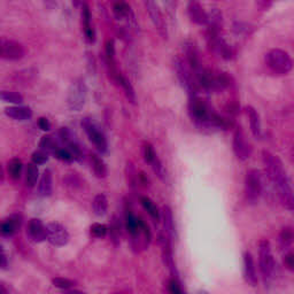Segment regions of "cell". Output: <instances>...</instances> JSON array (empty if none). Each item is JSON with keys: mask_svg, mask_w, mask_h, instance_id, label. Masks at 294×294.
Returning a JSON list of instances; mask_svg holds the SVG:
<instances>
[{"mask_svg": "<svg viewBox=\"0 0 294 294\" xmlns=\"http://www.w3.org/2000/svg\"><path fill=\"white\" fill-rule=\"evenodd\" d=\"M262 161H263L268 177L276 187L280 202L287 210L292 212L294 208L292 184H291L290 177L284 168L282 160L269 151H263L262 152Z\"/></svg>", "mask_w": 294, "mask_h": 294, "instance_id": "1", "label": "cell"}, {"mask_svg": "<svg viewBox=\"0 0 294 294\" xmlns=\"http://www.w3.org/2000/svg\"><path fill=\"white\" fill-rule=\"evenodd\" d=\"M188 114L191 120L197 126L207 129H226L229 127V121L224 117L217 115L206 101L201 100L197 95L190 97L188 101Z\"/></svg>", "mask_w": 294, "mask_h": 294, "instance_id": "2", "label": "cell"}, {"mask_svg": "<svg viewBox=\"0 0 294 294\" xmlns=\"http://www.w3.org/2000/svg\"><path fill=\"white\" fill-rule=\"evenodd\" d=\"M174 69L182 88L190 94V97L197 95L200 88L197 83L196 76L185 61V59L181 56H176L174 59Z\"/></svg>", "mask_w": 294, "mask_h": 294, "instance_id": "3", "label": "cell"}, {"mask_svg": "<svg viewBox=\"0 0 294 294\" xmlns=\"http://www.w3.org/2000/svg\"><path fill=\"white\" fill-rule=\"evenodd\" d=\"M258 266L263 282L266 284L270 283L274 279L276 264L271 252V245L267 239H261L258 242Z\"/></svg>", "mask_w": 294, "mask_h": 294, "instance_id": "4", "label": "cell"}, {"mask_svg": "<svg viewBox=\"0 0 294 294\" xmlns=\"http://www.w3.org/2000/svg\"><path fill=\"white\" fill-rule=\"evenodd\" d=\"M266 63L268 68L276 75H286L293 67L290 54L280 49L270 50L266 54Z\"/></svg>", "mask_w": 294, "mask_h": 294, "instance_id": "5", "label": "cell"}, {"mask_svg": "<svg viewBox=\"0 0 294 294\" xmlns=\"http://www.w3.org/2000/svg\"><path fill=\"white\" fill-rule=\"evenodd\" d=\"M206 40L208 44L209 50L213 53H215L217 56L222 57L224 60L232 59V50L226 41L220 37V30L214 28H207L206 33Z\"/></svg>", "mask_w": 294, "mask_h": 294, "instance_id": "6", "label": "cell"}, {"mask_svg": "<svg viewBox=\"0 0 294 294\" xmlns=\"http://www.w3.org/2000/svg\"><path fill=\"white\" fill-rule=\"evenodd\" d=\"M262 194V178L257 169H251L245 177V196L248 203L254 204Z\"/></svg>", "mask_w": 294, "mask_h": 294, "instance_id": "7", "label": "cell"}, {"mask_svg": "<svg viewBox=\"0 0 294 294\" xmlns=\"http://www.w3.org/2000/svg\"><path fill=\"white\" fill-rule=\"evenodd\" d=\"M82 127L85 130L86 135H88L90 142L93 144L95 148L98 149V152H100L101 154H105L108 151V143L106 139V136L104 135L100 128L97 123L94 122L92 119L86 117L82 121Z\"/></svg>", "mask_w": 294, "mask_h": 294, "instance_id": "8", "label": "cell"}, {"mask_svg": "<svg viewBox=\"0 0 294 294\" xmlns=\"http://www.w3.org/2000/svg\"><path fill=\"white\" fill-rule=\"evenodd\" d=\"M86 85L83 79H76L70 85L68 93V106L74 111H79L84 107L86 100Z\"/></svg>", "mask_w": 294, "mask_h": 294, "instance_id": "9", "label": "cell"}, {"mask_svg": "<svg viewBox=\"0 0 294 294\" xmlns=\"http://www.w3.org/2000/svg\"><path fill=\"white\" fill-rule=\"evenodd\" d=\"M24 47L18 41L1 38L0 39V57L9 61H18L24 56Z\"/></svg>", "mask_w": 294, "mask_h": 294, "instance_id": "10", "label": "cell"}, {"mask_svg": "<svg viewBox=\"0 0 294 294\" xmlns=\"http://www.w3.org/2000/svg\"><path fill=\"white\" fill-rule=\"evenodd\" d=\"M232 147L233 153H235V155L237 156V159L240 160V161H245V160L251 158L252 152H253V147L247 142L241 128H238V129L235 131Z\"/></svg>", "mask_w": 294, "mask_h": 294, "instance_id": "11", "label": "cell"}, {"mask_svg": "<svg viewBox=\"0 0 294 294\" xmlns=\"http://www.w3.org/2000/svg\"><path fill=\"white\" fill-rule=\"evenodd\" d=\"M160 245H161V252H162V260H164L165 266L168 268L170 271L171 277L175 279L180 280V274H178L177 268H176L175 261H174V254H172V246H171V239L168 237L167 235L160 236ZM181 282V280H180Z\"/></svg>", "mask_w": 294, "mask_h": 294, "instance_id": "12", "label": "cell"}, {"mask_svg": "<svg viewBox=\"0 0 294 294\" xmlns=\"http://www.w3.org/2000/svg\"><path fill=\"white\" fill-rule=\"evenodd\" d=\"M46 239L51 244L57 247H62L69 242V233L65 226L60 223L52 222L46 225Z\"/></svg>", "mask_w": 294, "mask_h": 294, "instance_id": "13", "label": "cell"}, {"mask_svg": "<svg viewBox=\"0 0 294 294\" xmlns=\"http://www.w3.org/2000/svg\"><path fill=\"white\" fill-rule=\"evenodd\" d=\"M144 4H145L146 11L148 13L152 23L154 24L156 30L162 37L167 38V24H165L164 15L160 11L159 5L156 4L155 0H144Z\"/></svg>", "mask_w": 294, "mask_h": 294, "instance_id": "14", "label": "cell"}, {"mask_svg": "<svg viewBox=\"0 0 294 294\" xmlns=\"http://www.w3.org/2000/svg\"><path fill=\"white\" fill-rule=\"evenodd\" d=\"M183 50L185 54L184 55L185 61H186V63L191 68V70H192L193 74L199 72V70L202 68V63H201L200 53L196 45V43L192 40H186L183 45Z\"/></svg>", "mask_w": 294, "mask_h": 294, "instance_id": "15", "label": "cell"}, {"mask_svg": "<svg viewBox=\"0 0 294 294\" xmlns=\"http://www.w3.org/2000/svg\"><path fill=\"white\" fill-rule=\"evenodd\" d=\"M187 13L190 20L198 25H206L208 22V14L204 12L197 0H190L187 5Z\"/></svg>", "mask_w": 294, "mask_h": 294, "instance_id": "16", "label": "cell"}, {"mask_svg": "<svg viewBox=\"0 0 294 294\" xmlns=\"http://www.w3.org/2000/svg\"><path fill=\"white\" fill-rule=\"evenodd\" d=\"M244 277L246 283L251 286H257V267H255V262L249 252H245L244 253Z\"/></svg>", "mask_w": 294, "mask_h": 294, "instance_id": "17", "label": "cell"}, {"mask_svg": "<svg viewBox=\"0 0 294 294\" xmlns=\"http://www.w3.org/2000/svg\"><path fill=\"white\" fill-rule=\"evenodd\" d=\"M113 13L117 20H127L129 23L136 25V20L133 12L131 11L130 6L124 0H114L113 1Z\"/></svg>", "mask_w": 294, "mask_h": 294, "instance_id": "18", "label": "cell"}, {"mask_svg": "<svg viewBox=\"0 0 294 294\" xmlns=\"http://www.w3.org/2000/svg\"><path fill=\"white\" fill-rule=\"evenodd\" d=\"M21 223L22 219L18 214L9 216L4 222H0V236H2V237L14 236L18 231V229L21 228Z\"/></svg>", "mask_w": 294, "mask_h": 294, "instance_id": "19", "label": "cell"}, {"mask_svg": "<svg viewBox=\"0 0 294 294\" xmlns=\"http://www.w3.org/2000/svg\"><path fill=\"white\" fill-rule=\"evenodd\" d=\"M28 233L33 241L43 242L46 239V226L39 219H33L28 224Z\"/></svg>", "mask_w": 294, "mask_h": 294, "instance_id": "20", "label": "cell"}, {"mask_svg": "<svg viewBox=\"0 0 294 294\" xmlns=\"http://www.w3.org/2000/svg\"><path fill=\"white\" fill-rule=\"evenodd\" d=\"M162 222H164L165 233L172 240V239L176 238L174 214H172L170 207L167 206V204L162 207Z\"/></svg>", "mask_w": 294, "mask_h": 294, "instance_id": "21", "label": "cell"}, {"mask_svg": "<svg viewBox=\"0 0 294 294\" xmlns=\"http://www.w3.org/2000/svg\"><path fill=\"white\" fill-rule=\"evenodd\" d=\"M246 113L248 115L249 127H251L252 133L255 138H261L262 137V128H261V120L260 115L254 107L248 106L246 107Z\"/></svg>", "mask_w": 294, "mask_h": 294, "instance_id": "22", "label": "cell"}, {"mask_svg": "<svg viewBox=\"0 0 294 294\" xmlns=\"http://www.w3.org/2000/svg\"><path fill=\"white\" fill-rule=\"evenodd\" d=\"M5 114L13 120L25 121L31 119V116H33V110L29 107L24 106H12L6 108Z\"/></svg>", "mask_w": 294, "mask_h": 294, "instance_id": "23", "label": "cell"}, {"mask_svg": "<svg viewBox=\"0 0 294 294\" xmlns=\"http://www.w3.org/2000/svg\"><path fill=\"white\" fill-rule=\"evenodd\" d=\"M53 190V181H52V172L49 169L44 171L41 175V178L38 184V194L41 197H50L52 194Z\"/></svg>", "mask_w": 294, "mask_h": 294, "instance_id": "24", "label": "cell"}, {"mask_svg": "<svg viewBox=\"0 0 294 294\" xmlns=\"http://www.w3.org/2000/svg\"><path fill=\"white\" fill-rule=\"evenodd\" d=\"M82 18H83V28H84V34L86 39H88V41H90V43H93L95 35L91 23V12L86 5L83 6Z\"/></svg>", "mask_w": 294, "mask_h": 294, "instance_id": "25", "label": "cell"}, {"mask_svg": "<svg viewBox=\"0 0 294 294\" xmlns=\"http://www.w3.org/2000/svg\"><path fill=\"white\" fill-rule=\"evenodd\" d=\"M113 79L121 86V88H122V90L124 91V93H126V97L128 98V100H129L131 104H135V102H136V92H135V90H133L132 85L130 84V82L128 81V79L124 77V76L121 73L117 74V75L115 76Z\"/></svg>", "mask_w": 294, "mask_h": 294, "instance_id": "26", "label": "cell"}, {"mask_svg": "<svg viewBox=\"0 0 294 294\" xmlns=\"http://www.w3.org/2000/svg\"><path fill=\"white\" fill-rule=\"evenodd\" d=\"M91 165H92V169H93L94 175L97 176L98 178L106 177L108 174V169H107L106 164H105V161L100 158V156L97 154H92L91 155Z\"/></svg>", "mask_w": 294, "mask_h": 294, "instance_id": "27", "label": "cell"}, {"mask_svg": "<svg viewBox=\"0 0 294 294\" xmlns=\"http://www.w3.org/2000/svg\"><path fill=\"white\" fill-rule=\"evenodd\" d=\"M92 207H93V212L97 216H104L107 213L108 209V200L107 197L105 194H97L94 197L93 202H92Z\"/></svg>", "mask_w": 294, "mask_h": 294, "instance_id": "28", "label": "cell"}, {"mask_svg": "<svg viewBox=\"0 0 294 294\" xmlns=\"http://www.w3.org/2000/svg\"><path fill=\"white\" fill-rule=\"evenodd\" d=\"M293 229L291 226H285L279 233V245L283 251H289L293 244Z\"/></svg>", "mask_w": 294, "mask_h": 294, "instance_id": "29", "label": "cell"}, {"mask_svg": "<svg viewBox=\"0 0 294 294\" xmlns=\"http://www.w3.org/2000/svg\"><path fill=\"white\" fill-rule=\"evenodd\" d=\"M140 202H142L144 209H145L146 212L149 214V216H151L153 220H155L156 222H159L160 217L161 216H160V212H159L158 207H156V204L153 202V201L149 199L148 197L140 198Z\"/></svg>", "mask_w": 294, "mask_h": 294, "instance_id": "30", "label": "cell"}, {"mask_svg": "<svg viewBox=\"0 0 294 294\" xmlns=\"http://www.w3.org/2000/svg\"><path fill=\"white\" fill-rule=\"evenodd\" d=\"M38 175H39V171H38L37 165L33 164H28L27 169H25V184L29 187H34L37 183L38 180Z\"/></svg>", "mask_w": 294, "mask_h": 294, "instance_id": "31", "label": "cell"}, {"mask_svg": "<svg viewBox=\"0 0 294 294\" xmlns=\"http://www.w3.org/2000/svg\"><path fill=\"white\" fill-rule=\"evenodd\" d=\"M108 231H110L111 242H113L115 246H119L121 241V223L120 220L117 219L116 216L113 217V220H111L110 223V228Z\"/></svg>", "mask_w": 294, "mask_h": 294, "instance_id": "32", "label": "cell"}, {"mask_svg": "<svg viewBox=\"0 0 294 294\" xmlns=\"http://www.w3.org/2000/svg\"><path fill=\"white\" fill-rule=\"evenodd\" d=\"M22 169H23V165H22V161L20 159L14 158L8 162V172H9V176L12 177V180L14 181L20 180Z\"/></svg>", "mask_w": 294, "mask_h": 294, "instance_id": "33", "label": "cell"}, {"mask_svg": "<svg viewBox=\"0 0 294 294\" xmlns=\"http://www.w3.org/2000/svg\"><path fill=\"white\" fill-rule=\"evenodd\" d=\"M0 100L5 102H11V104L20 105L23 102V97L18 92L13 91H0Z\"/></svg>", "mask_w": 294, "mask_h": 294, "instance_id": "34", "label": "cell"}, {"mask_svg": "<svg viewBox=\"0 0 294 294\" xmlns=\"http://www.w3.org/2000/svg\"><path fill=\"white\" fill-rule=\"evenodd\" d=\"M149 165H152L153 171L155 172V175L158 176L160 180L164 181V182H167V171H165L164 165H162L161 160L158 158V155L153 159V161Z\"/></svg>", "mask_w": 294, "mask_h": 294, "instance_id": "35", "label": "cell"}, {"mask_svg": "<svg viewBox=\"0 0 294 294\" xmlns=\"http://www.w3.org/2000/svg\"><path fill=\"white\" fill-rule=\"evenodd\" d=\"M39 147H40L41 151H44L46 153H49V152L54 153L55 152V149L57 148L55 140L53 139L52 136L41 137V139L39 142Z\"/></svg>", "mask_w": 294, "mask_h": 294, "instance_id": "36", "label": "cell"}, {"mask_svg": "<svg viewBox=\"0 0 294 294\" xmlns=\"http://www.w3.org/2000/svg\"><path fill=\"white\" fill-rule=\"evenodd\" d=\"M52 284L57 289H61L65 291H68L69 289L75 286V282L72 279H68V278H63V277H55L52 279Z\"/></svg>", "mask_w": 294, "mask_h": 294, "instance_id": "37", "label": "cell"}, {"mask_svg": "<svg viewBox=\"0 0 294 294\" xmlns=\"http://www.w3.org/2000/svg\"><path fill=\"white\" fill-rule=\"evenodd\" d=\"M90 232L95 238H104L108 233V228L101 223H93L90 226Z\"/></svg>", "mask_w": 294, "mask_h": 294, "instance_id": "38", "label": "cell"}, {"mask_svg": "<svg viewBox=\"0 0 294 294\" xmlns=\"http://www.w3.org/2000/svg\"><path fill=\"white\" fill-rule=\"evenodd\" d=\"M127 174H128V183L130 184V186L135 187L137 185V182H139L138 178V174H137L135 167H133L132 164L128 162L127 165Z\"/></svg>", "mask_w": 294, "mask_h": 294, "instance_id": "39", "label": "cell"}, {"mask_svg": "<svg viewBox=\"0 0 294 294\" xmlns=\"http://www.w3.org/2000/svg\"><path fill=\"white\" fill-rule=\"evenodd\" d=\"M53 154L55 155L59 160H61V161H65V162L74 161L72 153H70L67 148H56L55 152H54Z\"/></svg>", "mask_w": 294, "mask_h": 294, "instance_id": "40", "label": "cell"}, {"mask_svg": "<svg viewBox=\"0 0 294 294\" xmlns=\"http://www.w3.org/2000/svg\"><path fill=\"white\" fill-rule=\"evenodd\" d=\"M155 156H156V153L154 151V147H153L149 143H146L145 145H144V159H145V161L147 164H151Z\"/></svg>", "mask_w": 294, "mask_h": 294, "instance_id": "41", "label": "cell"}, {"mask_svg": "<svg viewBox=\"0 0 294 294\" xmlns=\"http://www.w3.org/2000/svg\"><path fill=\"white\" fill-rule=\"evenodd\" d=\"M47 160H49V155L46 152L44 151H37L33 154V162L35 165H44L46 164Z\"/></svg>", "mask_w": 294, "mask_h": 294, "instance_id": "42", "label": "cell"}, {"mask_svg": "<svg viewBox=\"0 0 294 294\" xmlns=\"http://www.w3.org/2000/svg\"><path fill=\"white\" fill-rule=\"evenodd\" d=\"M167 287H168V291L170 293H175V294L183 293V290H182V287H181V282L180 280L175 279V278H172V277L168 280Z\"/></svg>", "mask_w": 294, "mask_h": 294, "instance_id": "43", "label": "cell"}, {"mask_svg": "<svg viewBox=\"0 0 294 294\" xmlns=\"http://www.w3.org/2000/svg\"><path fill=\"white\" fill-rule=\"evenodd\" d=\"M284 263H285V267L290 271L294 270V255L292 252H289V253L285 254V257H284Z\"/></svg>", "mask_w": 294, "mask_h": 294, "instance_id": "44", "label": "cell"}, {"mask_svg": "<svg viewBox=\"0 0 294 294\" xmlns=\"http://www.w3.org/2000/svg\"><path fill=\"white\" fill-rule=\"evenodd\" d=\"M38 127L43 131H49L51 129V123L46 117H40V119L38 120Z\"/></svg>", "mask_w": 294, "mask_h": 294, "instance_id": "45", "label": "cell"}, {"mask_svg": "<svg viewBox=\"0 0 294 294\" xmlns=\"http://www.w3.org/2000/svg\"><path fill=\"white\" fill-rule=\"evenodd\" d=\"M271 2L273 0H257V7L261 9V11H266L271 6Z\"/></svg>", "mask_w": 294, "mask_h": 294, "instance_id": "46", "label": "cell"}, {"mask_svg": "<svg viewBox=\"0 0 294 294\" xmlns=\"http://www.w3.org/2000/svg\"><path fill=\"white\" fill-rule=\"evenodd\" d=\"M7 257H6L4 249L0 247V268H6L7 267Z\"/></svg>", "mask_w": 294, "mask_h": 294, "instance_id": "47", "label": "cell"}, {"mask_svg": "<svg viewBox=\"0 0 294 294\" xmlns=\"http://www.w3.org/2000/svg\"><path fill=\"white\" fill-rule=\"evenodd\" d=\"M44 4H45V6L49 9H53L54 7H55L56 5V0H43Z\"/></svg>", "mask_w": 294, "mask_h": 294, "instance_id": "48", "label": "cell"}, {"mask_svg": "<svg viewBox=\"0 0 294 294\" xmlns=\"http://www.w3.org/2000/svg\"><path fill=\"white\" fill-rule=\"evenodd\" d=\"M164 1L165 2V4H167L169 7L170 8H174V6H175V0H164Z\"/></svg>", "mask_w": 294, "mask_h": 294, "instance_id": "49", "label": "cell"}, {"mask_svg": "<svg viewBox=\"0 0 294 294\" xmlns=\"http://www.w3.org/2000/svg\"><path fill=\"white\" fill-rule=\"evenodd\" d=\"M4 177H5L4 170H2L1 165H0V183H2V182H4Z\"/></svg>", "mask_w": 294, "mask_h": 294, "instance_id": "50", "label": "cell"}, {"mask_svg": "<svg viewBox=\"0 0 294 294\" xmlns=\"http://www.w3.org/2000/svg\"><path fill=\"white\" fill-rule=\"evenodd\" d=\"M0 293H7V290L4 289L2 286H0Z\"/></svg>", "mask_w": 294, "mask_h": 294, "instance_id": "51", "label": "cell"}]
</instances>
